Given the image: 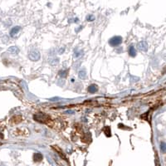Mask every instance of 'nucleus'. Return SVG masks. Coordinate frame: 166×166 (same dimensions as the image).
Returning <instances> with one entry per match:
<instances>
[{"label": "nucleus", "mask_w": 166, "mask_h": 166, "mask_svg": "<svg viewBox=\"0 0 166 166\" xmlns=\"http://www.w3.org/2000/svg\"><path fill=\"white\" fill-rule=\"evenodd\" d=\"M8 52L16 55V54L19 52V49L17 47H9V49H8Z\"/></svg>", "instance_id": "10"}, {"label": "nucleus", "mask_w": 166, "mask_h": 166, "mask_svg": "<svg viewBox=\"0 0 166 166\" xmlns=\"http://www.w3.org/2000/svg\"><path fill=\"white\" fill-rule=\"evenodd\" d=\"M128 52H129V55L131 57H135V56H136V50H135V48L134 47V46H131L129 47Z\"/></svg>", "instance_id": "7"}, {"label": "nucleus", "mask_w": 166, "mask_h": 166, "mask_svg": "<svg viewBox=\"0 0 166 166\" xmlns=\"http://www.w3.org/2000/svg\"><path fill=\"white\" fill-rule=\"evenodd\" d=\"M86 19L88 20V21H93V20L95 19V17L92 16V15H89V16L86 17Z\"/></svg>", "instance_id": "13"}, {"label": "nucleus", "mask_w": 166, "mask_h": 166, "mask_svg": "<svg viewBox=\"0 0 166 166\" xmlns=\"http://www.w3.org/2000/svg\"><path fill=\"white\" fill-rule=\"evenodd\" d=\"M122 43V38L120 36H115L109 40V44L111 47H117Z\"/></svg>", "instance_id": "2"}, {"label": "nucleus", "mask_w": 166, "mask_h": 166, "mask_svg": "<svg viewBox=\"0 0 166 166\" xmlns=\"http://www.w3.org/2000/svg\"><path fill=\"white\" fill-rule=\"evenodd\" d=\"M20 30H21V27H19V26H16V27H14V28H13L10 31L11 37H14V36H16L17 33L19 32Z\"/></svg>", "instance_id": "5"}, {"label": "nucleus", "mask_w": 166, "mask_h": 166, "mask_svg": "<svg viewBox=\"0 0 166 166\" xmlns=\"http://www.w3.org/2000/svg\"><path fill=\"white\" fill-rule=\"evenodd\" d=\"M43 159V155L40 153H35L33 155V160L35 162H40Z\"/></svg>", "instance_id": "6"}, {"label": "nucleus", "mask_w": 166, "mask_h": 166, "mask_svg": "<svg viewBox=\"0 0 166 166\" xmlns=\"http://www.w3.org/2000/svg\"><path fill=\"white\" fill-rule=\"evenodd\" d=\"M66 113H67V114H74V111H72V110H67V111H66Z\"/></svg>", "instance_id": "14"}, {"label": "nucleus", "mask_w": 166, "mask_h": 166, "mask_svg": "<svg viewBox=\"0 0 166 166\" xmlns=\"http://www.w3.org/2000/svg\"><path fill=\"white\" fill-rule=\"evenodd\" d=\"M28 57L30 60L32 61H38L39 58H40V52H38L37 49H33L32 51H30V52L28 54Z\"/></svg>", "instance_id": "3"}, {"label": "nucleus", "mask_w": 166, "mask_h": 166, "mask_svg": "<svg viewBox=\"0 0 166 166\" xmlns=\"http://www.w3.org/2000/svg\"><path fill=\"white\" fill-rule=\"evenodd\" d=\"M98 90V86L96 85H94V84H92V85L89 86L88 87V91L90 93H95Z\"/></svg>", "instance_id": "8"}, {"label": "nucleus", "mask_w": 166, "mask_h": 166, "mask_svg": "<svg viewBox=\"0 0 166 166\" xmlns=\"http://www.w3.org/2000/svg\"><path fill=\"white\" fill-rule=\"evenodd\" d=\"M33 119H34L36 121H38L39 123H45L47 122L48 120H49V116L46 114L43 113H38L36 114L33 116Z\"/></svg>", "instance_id": "1"}, {"label": "nucleus", "mask_w": 166, "mask_h": 166, "mask_svg": "<svg viewBox=\"0 0 166 166\" xmlns=\"http://www.w3.org/2000/svg\"><path fill=\"white\" fill-rule=\"evenodd\" d=\"M160 150L162 153H165V143L161 142L160 144Z\"/></svg>", "instance_id": "12"}, {"label": "nucleus", "mask_w": 166, "mask_h": 166, "mask_svg": "<svg viewBox=\"0 0 166 166\" xmlns=\"http://www.w3.org/2000/svg\"><path fill=\"white\" fill-rule=\"evenodd\" d=\"M78 76H79V78H81V79H86L87 75H86V71L85 69L81 70L79 71V73H78Z\"/></svg>", "instance_id": "9"}, {"label": "nucleus", "mask_w": 166, "mask_h": 166, "mask_svg": "<svg viewBox=\"0 0 166 166\" xmlns=\"http://www.w3.org/2000/svg\"><path fill=\"white\" fill-rule=\"evenodd\" d=\"M67 75V71L66 70H61L59 71V76L61 77H66Z\"/></svg>", "instance_id": "11"}, {"label": "nucleus", "mask_w": 166, "mask_h": 166, "mask_svg": "<svg viewBox=\"0 0 166 166\" xmlns=\"http://www.w3.org/2000/svg\"><path fill=\"white\" fill-rule=\"evenodd\" d=\"M137 47L140 50L143 51V52H147L148 50V43L145 41H141L137 44Z\"/></svg>", "instance_id": "4"}]
</instances>
